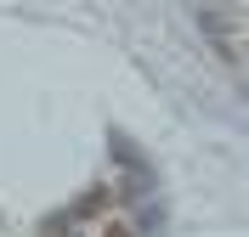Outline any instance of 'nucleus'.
Masks as SVG:
<instances>
[{"mask_svg":"<svg viewBox=\"0 0 249 237\" xmlns=\"http://www.w3.org/2000/svg\"><path fill=\"white\" fill-rule=\"evenodd\" d=\"M102 237H130V226H124V221H113V226H102Z\"/></svg>","mask_w":249,"mask_h":237,"instance_id":"7ed1b4c3","label":"nucleus"},{"mask_svg":"<svg viewBox=\"0 0 249 237\" xmlns=\"http://www.w3.org/2000/svg\"><path fill=\"white\" fill-rule=\"evenodd\" d=\"M102 204H108V192H91V198H79V215H96Z\"/></svg>","mask_w":249,"mask_h":237,"instance_id":"f257e3e1","label":"nucleus"},{"mask_svg":"<svg viewBox=\"0 0 249 237\" xmlns=\"http://www.w3.org/2000/svg\"><path fill=\"white\" fill-rule=\"evenodd\" d=\"M46 237H68V221H62V215H57V221H46Z\"/></svg>","mask_w":249,"mask_h":237,"instance_id":"f03ea898","label":"nucleus"}]
</instances>
